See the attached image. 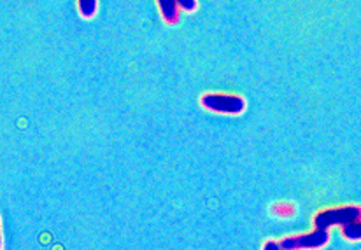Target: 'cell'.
Returning <instances> with one entry per match:
<instances>
[{"instance_id":"3957f363","label":"cell","mask_w":361,"mask_h":250,"mask_svg":"<svg viewBox=\"0 0 361 250\" xmlns=\"http://www.w3.org/2000/svg\"><path fill=\"white\" fill-rule=\"evenodd\" d=\"M330 240V235L328 230H321L316 227L312 233L300 235V237H290L284 238L281 242V249L283 250H297V249H321L328 244Z\"/></svg>"},{"instance_id":"6da1fadb","label":"cell","mask_w":361,"mask_h":250,"mask_svg":"<svg viewBox=\"0 0 361 250\" xmlns=\"http://www.w3.org/2000/svg\"><path fill=\"white\" fill-rule=\"evenodd\" d=\"M361 220V206L344 205L337 208H328L314 217V226L321 230H330L334 226H348V224Z\"/></svg>"},{"instance_id":"277c9868","label":"cell","mask_w":361,"mask_h":250,"mask_svg":"<svg viewBox=\"0 0 361 250\" xmlns=\"http://www.w3.org/2000/svg\"><path fill=\"white\" fill-rule=\"evenodd\" d=\"M158 2V9H160L161 18L167 21L169 25H174L179 21V14H178V2L176 0H157Z\"/></svg>"},{"instance_id":"8992f818","label":"cell","mask_w":361,"mask_h":250,"mask_svg":"<svg viewBox=\"0 0 361 250\" xmlns=\"http://www.w3.org/2000/svg\"><path fill=\"white\" fill-rule=\"evenodd\" d=\"M342 235L344 238H348L349 242H358L361 240V220L348 224V226L342 227Z\"/></svg>"},{"instance_id":"7a4b0ae2","label":"cell","mask_w":361,"mask_h":250,"mask_svg":"<svg viewBox=\"0 0 361 250\" xmlns=\"http://www.w3.org/2000/svg\"><path fill=\"white\" fill-rule=\"evenodd\" d=\"M202 107L218 114L239 115L244 112L245 100L239 95H225V93H207L200 99Z\"/></svg>"},{"instance_id":"52a82bcc","label":"cell","mask_w":361,"mask_h":250,"mask_svg":"<svg viewBox=\"0 0 361 250\" xmlns=\"http://www.w3.org/2000/svg\"><path fill=\"white\" fill-rule=\"evenodd\" d=\"M176 2H178V6L183 11H186V13H193V11H197L198 7L197 0H176Z\"/></svg>"},{"instance_id":"ba28073f","label":"cell","mask_w":361,"mask_h":250,"mask_svg":"<svg viewBox=\"0 0 361 250\" xmlns=\"http://www.w3.org/2000/svg\"><path fill=\"white\" fill-rule=\"evenodd\" d=\"M263 249H265V250H279L281 244H277V242H269V244L263 245Z\"/></svg>"},{"instance_id":"5b68a950","label":"cell","mask_w":361,"mask_h":250,"mask_svg":"<svg viewBox=\"0 0 361 250\" xmlns=\"http://www.w3.org/2000/svg\"><path fill=\"white\" fill-rule=\"evenodd\" d=\"M79 13H81L82 18L90 20L97 14V7H99V2L97 0H78Z\"/></svg>"}]
</instances>
